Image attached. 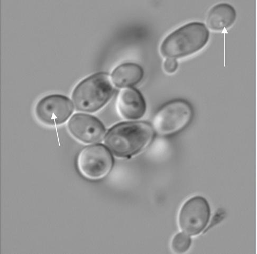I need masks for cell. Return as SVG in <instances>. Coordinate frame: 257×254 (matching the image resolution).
Segmentation results:
<instances>
[{"label": "cell", "instance_id": "11", "mask_svg": "<svg viewBox=\"0 0 257 254\" xmlns=\"http://www.w3.org/2000/svg\"><path fill=\"white\" fill-rule=\"evenodd\" d=\"M143 76L144 71L141 66L134 63H126L115 68L112 74V79L116 86L123 88L140 83Z\"/></svg>", "mask_w": 257, "mask_h": 254}, {"label": "cell", "instance_id": "5", "mask_svg": "<svg viewBox=\"0 0 257 254\" xmlns=\"http://www.w3.org/2000/svg\"><path fill=\"white\" fill-rule=\"evenodd\" d=\"M113 159L105 146L96 144L88 146L78 156L77 167L85 178L100 179L112 169Z\"/></svg>", "mask_w": 257, "mask_h": 254}, {"label": "cell", "instance_id": "1", "mask_svg": "<svg viewBox=\"0 0 257 254\" xmlns=\"http://www.w3.org/2000/svg\"><path fill=\"white\" fill-rule=\"evenodd\" d=\"M153 137V129L146 123H121L108 131L104 143L117 157L131 158L145 149Z\"/></svg>", "mask_w": 257, "mask_h": 254}, {"label": "cell", "instance_id": "10", "mask_svg": "<svg viewBox=\"0 0 257 254\" xmlns=\"http://www.w3.org/2000/svg\"><path fill=\"white\" fill-rule=\"evenodd\" d=\"M236 19L235 8L229 4L222 3L212 7L207 14V26L214 31H222L231 27Z\"/></svg>", "mask_w": 257, "mask_h": 254}, {"label": "cell", "instance_id": "3", "mask_svg": "<svg viewBox=\"0 0 257 254\" xmlns=\"http://www.w3.org/2000/svg\"><path fill=\"white\" fill-rule=\"evenodd\" d=\"M114 90L109 76L104 73L85 78L75 88L72 95L77 110L94 113L110 100Z\"/></svg>", "mask_w": 257, "mask_h": 254}, {"label": "cell", "instance_id": "4", "mask_svg": "<svg viewBox=\"0 0 257 254\" xmlns=\"http://www.w3.org/2000/svg\"><path fill=\"white\" fill-rule=\"evenodd\" d=\"M192 106L183 100L170 102L157 112L153 121L155 131L161 135L174 134L184 129L193 120Z\"/></svg>", "mask_w": 257, "mask_h": 254}, {"label": "cell", "instance_id": "6", "mask_svg": "<svg viewBox=\"0 0 257 254\" xmlns=\"http://www.w3.org/2000/svg\"><path fill=\"white\" fill-rule=\"evenodd\" d=\"M73 111V105L67 97L52 94L38 101L35 113L39 122L48 126H57L65 123Z\"/></svg>", "mask_w": 257, "mask_h": 254}, {"label": "cell", "instance_id": "8", "mask_svg": "<svg viewBox=\"0 0 257 254\" xmlns=\"http://www.w3.org/2000/svg\"><path fill=\"white\" fill-rule=\"evenodd\" d=\"M67 129L75 139L85 144L101 141L105 133L103 124L88 114H74L68 122Z\"/></svg>", "mask_w": 257, "mask_h": 254}, {"label": "cell", "instance_id": "13", "mask_svg": "<svg viewBox=\"0 0 257 254\" xmlns=\"http://www.w3.org/2000/svg\"><path fill=\"white\" fill-rule=\"evenodd\" d=\"M178 62L175 58H168L164 64V68L166 72L174 73L177 69Z\"/></svg>", "mask_w": 257, "mask_h": 254}, {"label": "cell", "instance_id": "7", "mask_svg": "<svg viewBox=\"0 0 257 254\" xmlns=\"http://www.w3.org/2000/svg\"><path fill=\"white\" fill-rule=\"evenodd\" d=\"M211 211L208 202L200 196L187 200L182 207L179 225L185 233L196 236L202 232L208 224Z\"/></svg>", "mask_w": 257, "mask_h": 254}, {"label": "cell", "instance_id": "9", "mask_svg": "<svg viewBox=\"0 0 257 254\" xmlns=\"http://www.w3.org/2000/svg\"><path fill=\"white\" fill-rule=\"evenodd\" d=\"M117 109L123 118L140 119L145 114L146 104L142 94L134 89L122 90L117 100Z\"/></svg>", "mask_w": 257, "mask_h": 254}, {"label": "cell", "instance_id": "12", "mask_svg": "<svg viewBox=\"0 0 257 254\" xmlns=\"http://www.w3.org/2000/svg\"><path fill=\"white\" fill-rule=\"evenodd\" d=\"M192 240L189 234L179 233L173 238L172 241V249L174 252L182 253L186 252L191 247Z\"/></svg>", "mask_w": 257, "mask_h": 254}, {"label": "cell", "instance_id": "2", "mask_svg": "<svg viewBox=\"0 0 257 254\" xmlns=\"http://www.w3.org/2000/svg\"><path fill=\"white\" fill-rule=\"evenodd\" d=\"M210 32L200 22L187 24L168 36L162 44L161 52L167 58H180L201 50L208 42Z\"/></svg>", "mask_w": 257, "mask_h": 254}]
</instances>
